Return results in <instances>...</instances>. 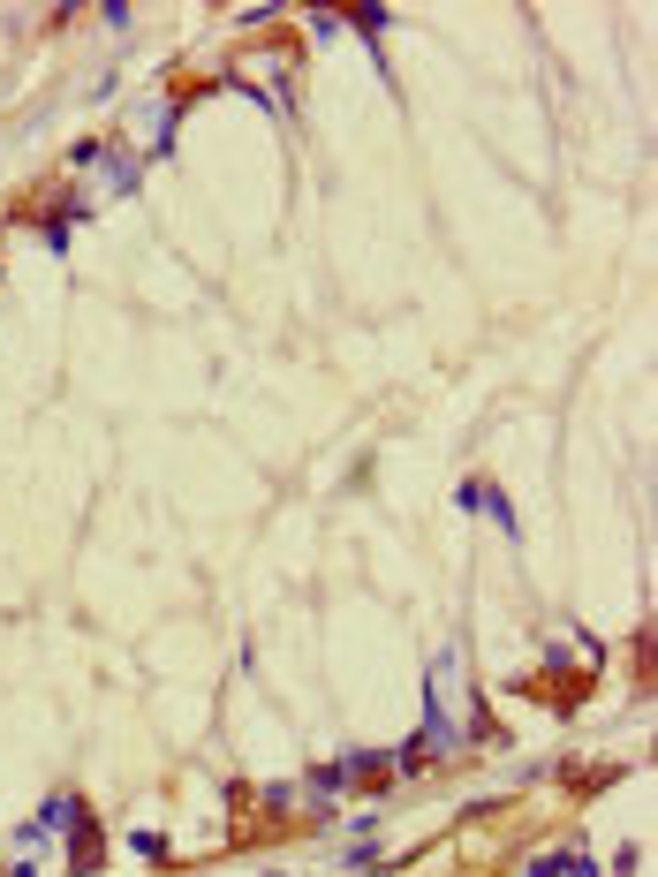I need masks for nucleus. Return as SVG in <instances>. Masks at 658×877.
<instances>
[{
	"label": "nucleus",
	"instance_id": "obj_8",
	"mask_svg": "<svg viewBox=\"0 0 658 877\" xmlns=\"http://www.w3.org/2000/svg\"><path fill=\"white\" fill-rule=\"evenodd\" d=\"M129 847H137L144 862H159V855H167V840H159V832H129Z\"/></svg>",
	"mask_w": 658,
	"mask_h": 877
},
{
	"label": "nucleus",
	"instance_id": "obj_6",
	"mask_svg": "<svg viewBox=\"0 0 658 877\" xmlns=\"http://www.w3.org/2000/svg\"><path fill=\"white\" fill-rule=\"evenodd\" d=\"M553 877H598V862H590L583 847H568V855H553Z\"/></svg>",
	"mask_w": 658,
	"mask_h": 877
},
{
	"label": "nucleus",
	"instance_id": "obj_9",
	"mask_svg": "<svg viewBox=\"0 0 658 877\" xmlns=\"http://www.w3.org/2000/svg\"><path fill=\"white\" fill-rule=\"evenodd\" d=\"M522 877H553V855H537V862H530V870H522Z\"/></svg>",
	"mask_w": 658,
	"mask_h": 877
},
{
	"label": "nucleus",
	"instance_id": "obj_3",
	"mask_svg": "<svg viewBox=\"0 0 658 877\" xmlns=\"http://www.w3.org/2000/svg\"><path fill=\"white\" fill-rule=\"evenodd\" d=\"M31 825L46 832V840H53V832H76V825H84V802H76V794H46Z\"/></svg>",
	"mask_w": 658,
	"mask_h": 877
},
{
	"label": "nucleus",
	"instance_id": "obj_5",
	"mask_svg": "<svg viewBox=\"0 0 658 877\" xmlns=\"http://www.w3.org/2000/svg\"><path fill=\"white\" fill-rule=\"evenodd\" d=\"M348 23H356V31H364V46H371V53L386 46V8H356V16H348Z\"/></svg>",
	"mask_w": 658,
	"mask_h": 877
},
{
	"label": "nucleus",
	"instance_id": "obj_7",
	"mask_svg": "<svg viewBox=\"0 0 658 877\" xmlns=\"http://www.w3.org/2000/svg\"><path fill=\"white\" fill-rule=\"evenodd\" d=\"M371 862H379V847H371V840H356V847H341V870H371Z\"/></svg>",
	"mask_w": 658,
	"mask_h": 877
},
{
	"label": "nucleus",
	"instance_id": "obj_4",
	"mask_svg": "<svg viewBox=\"0 0 658 877\" xmlns=\"http://www.w3.org/2000/svg\"><path fill=\"white\" fill-rule=\"evenodd\" d=\"M303 787H311V802H333V794H348L356 779H348V764H341V757H318L311 772H303Z\"/></svg>",
	"mask_w": 658,
	"mask_h": 877
},
{
	"label": "nucleus",
	"instance_id": "obj_1",
	"mask_svg": "<svg viewBox=\"0 0 658 877\" xmlns=\"http://www.w3.org/2000/svg\"><path fill=\"white\" fill-rule=\"evenodd\" d=\"M454 673H462V643H439L432 651V673H424V749L432 757H462L469 741H477V726H469L462 711V688H454Z\"/></svg>",
	"mask_w": 658,
	"mask_h": 877
},
{
	"label": "nucleus",
	"instance_id": "obj_2",
	"mask_svg": "<svg viewBox=\"0 0 658 877\" xmlns=\"http://www.w3.org/2000/svg\"><path fill=\"white\" fill-rule=\"evenodd\" d=\"M454 507H485V515H492V522H500V530H507V537H522V515H515V499H507V492H500V484H485V477H469V484H462V492H454Z\"/></svg>",
	"mask_w": 658,
	"mask_h": 877
},
{
	"label": "nucleus",
	"instance_id": "obj_11",
	"mask_svg": "<svg viewBox=\"0 0 658 877\" xmlns=\"http://www.w3.org/2000/svg\"><path fill=\"white\" fill-rule=\"evenodd\" d=\"M265 877H280V870H265Z\"/></svg>",
	"mask_w": 658,
	"mask_h": 877
},
{
	"label": "nucleus",
	"instance_id": "obj_10",
	"mask_svg": "<svg viewBox=\"0 0 658 877\" xmlns=\"http://www.w3.org/2000/svg\"><path fill=\"white\" fill-rule=\"evenodd\" d=\"M0 877H38V862H8V870H0Z\"/></svg>",
	"mask_w": 658,
	"mask_h": 877
}]
</instances>
